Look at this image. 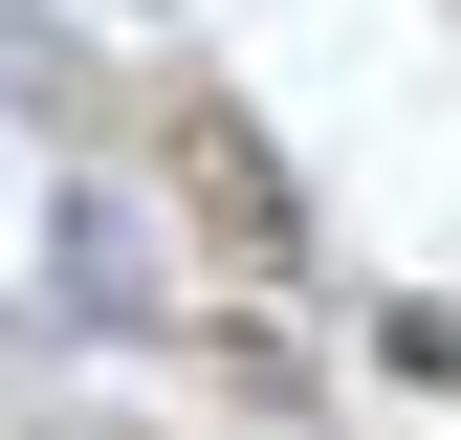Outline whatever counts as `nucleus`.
Here are the masks:
<instances>
[{
  "label": "nucleus",
  "mask_w": 461,
  "mask_h": 440,
  "mask_svg": "<svg viewBox=\"0 0 461 440\" xmlns=\"http://www.w3.org/2000/svg\"><path fill=\"white\" fill-rule=\"evenodd\" d=\"M0 110H67V44L44 23H0Z\"/></svg>",
  "instance_id": "obj_2"
},
{
  "label": "nucleus",
  "mask_w": 461,
  "mask_h": 440,
  "mask_svg": "<svg viewBox=\"0 0 461 440\" xmlns=\"http://www.w3.org/2000/svg\"><path fill=\"white\" fill-rule=\"evenodd\" d=\"M176 198H198L242 264H285V220H308V198H285V154L242 133V88H176Z\"/></svg>",
  "instance_id": "obj_1"
}]
</instances>
